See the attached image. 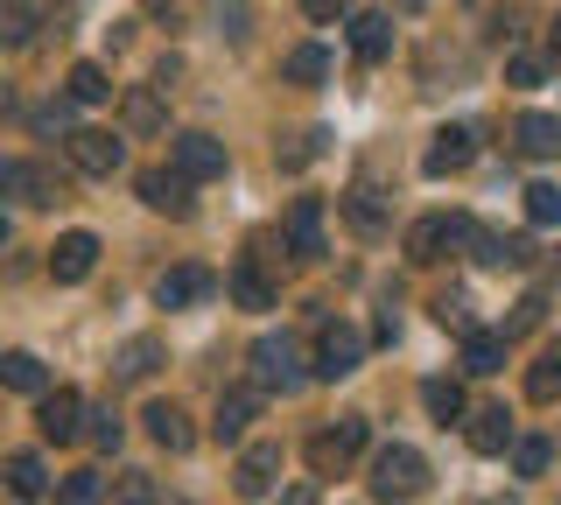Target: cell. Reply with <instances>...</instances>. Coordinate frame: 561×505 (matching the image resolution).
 Returning a JSON list of instances; mask_svg holds the SVG:
<instances>
[{
	"label": "cell",
	"instance_id": "6da1fadb",
	"mask_svg": "<svg viewBox=\"0 0 561 505\" xmlns=\"http://www.w3.org/2000/svg\"><path fill=\"white\" fill-rule=\"evenodd\" d=\"M373 498H386V505H408V498H421L428 492V457L421 449H408V443H386V449H373Z\"/></svg>",
	"mask_w": 561,
	"mask_h": 505
},
{
	"label": "cell",
	"instance_id": "7a4b0ae2",
	"mask_svg": "<svg viewBox=\"0 0 561 505\" xmlns=\"http://www.w3.org/2000/svg\"><path fill=\"white\" fill-rule=\"evenodd\" d=\"M478 232H484V225L463 218V211H456V218H414L408 225V260L428 267V260H443L449 246H478Z\"/></svg>",
	"mask_w": 561,
	"mask_h": 505
},
{
	"label": "cell",
	"instance_id": "3957f363",
	"mask_svg": "<svg viewBox=\"0 0 561 505\" xmlns=\"http://www.w3.org/2000/svg\"><path fill=\"white\" fill-rule=\"evenodd\" d=\"M365 435H373V422H365V414H344L337 428H316V435H309V470H316V478H337V470L365 449Z\"/></svg>",
	"mask_w": 561,
	"mask_h": 505
},
{
	"label": "cell",
	"instance_id": "277c9868",
	"mask_svg": "<svg viewBox=\"0 0 561 505\" xmlns=\"http://www.w3.org/2000/svg\"><path fill=\"white\" fill-rule=\"evenodd\" d=\"M302 352H295V344L288 337H260L253 344V387L260 393H295V387H302Z\"/></svg>",
	"mask_w": 561,
	"mask_h": 505
},
{
	"label": "cell",
	"instance_id": "5b68a950",
	"mask_svg": "<svg viewBox=\"0 0 561 505\" xmlns=\"http://www.w3.org/2000/svg\"><path fill=\"white\" fill-rule=\"evenodd\" d=\"M232 492H239V498H267V492H280V443H245V449H239Z\"/></svg>",
	"mask_w": 561,
	"mask_h": 505
},
{
	"label": "cell",
	"instance_id": "8992f818",
	"mask_svg": "<svg viewBox=\"0 0 561 505\" xmlns=\"http://www.w3.org/2000/svg\"><path fill=\"white\" fill-rule=\"evenodd\" d=\"M365 365V337L351 323H323V337H316V379H351Z\"/></svg>",
	"mask_w": 561,
	"mask_h": 505
},
{
	"label": "cell",
	"instance_id": "52a82bcc",
	"mask_svg": "<svg viewBox=\"0 0 561 505\" xmlns=\"http://www.w3.org/2000/svg\"><path fill=\"white\" fill-rule=\"evenodd\" d=\"M169 162H175L183 183H210V176H225V141H210V134H175Z\"/></svg>",
	"mask_w": 561,
	"mask_h": 505
},
{
	"label": "cell",
	"instance_id": "ba28073f",
	"mask_svg": "<svg viewBox=\"0 0 561 505\" xmlns=\"http://www.w3.org/2000/svg\"><path fill=\"white\" fill-rule=\"evenodd\" d=\"M43 408H35V428H43V443H78L84 435V393H70V387H57V393H35Z\"/></svg>",
	"mask_w": 561,
	"mask_h": 505
},
{
	"label": "cell",
	"instance_id": "9c48e42d",
	"mask_svg": "<svg viewBox=\"0 0 561 505\" xmlns=\"http://www.w3.org/2000/svg\"><path fill=\"white\" fill-rule=\"evenodd\" d=\"M64 148H70V162H78L84 176H113V169L127 162V141H119V134H105V127H78Z\"/></svg>",
	"mask_w": 561,
	"mask_h": 505
},
{
	"label": "cell",
	"instance_id": "30bf717a",
	"mask_svg": "<svg viewBox=\"0 0 561 505\" xmlns=\"http://www.w3.org/2000/svg\"><path fill=\"white\" fill-rule=\"evenodd\" d=\"M470 162H478V127H443L428 141V154H421L428 176H456V169H470Z\"/></svg>",
	"mask_w": 561,
	"mask_h": 505
},
{
	"label": "cell",
	"instance_id": "8fae6325",
	"mask_svg": "<svg viewBox=\"0 0 561 505\" xmlns=\"http://www.w3.org/2000/svg\"><path fill=\"white\" fill-rule=\"evenodd\" d=\"M134 190H140V204H148V211L190 218V183L175 176V169H140V176H134Z\"/></svg>",
	"mask_w": 561,
	"mask_h": 505
},
{
	"label": "cell",
	"instance_id": "7c38bea8",
	"mask_svg": "<svg viewBox=\"0 0 561 505\" xmlns=\"http://www.w3.org/2000/svg\"><path fill=\"white\" fill-rule=\"evenodd\" d=\"M119 127H127L134 141L162 134V127H169V106H162V92H154V84H134V92L119 99Z\"/></svg>",
	"mask_w": 561,
	"mask_h": 505
},
{
	"label": "cell",
	"instance_id": "4fadbf2b",
	"mask_svg": "<svg viewBox=\"0 0 561 505\" xmlns=\"http://www.w3.org/2000/svg\"><path fill=\"white\" fill-rule=\"evenodd\" d=\"M463 435H470L478 457H505V449H513V414H505V408H470Z\"/></svg>",
	"mask_w": 561,
	"mask_h": 505
},
{
	"label": "cell",
	"instance_id": "5bb4252c",
	"mask_svg": "<svg viewBox=\"0 0 561 505\" xmlns=\"http://www.w3.org/2000/svg\"><path fill=\"white\" fill-rule=\"evenodd\" d=\"M210 288H218L210 267H169L162 282H154V302H162V309H190V302H204Z\"/></svg>",
	"mask_w": 561,
	"mask_h": 505
},
{
	"label": "cell",
	"instance_id": "9a60e30c",
	"mask_svg": "<svg viewBox=\"0 0 561 505\" xmlns=\"http://www.w3.org/2000/svg\"><path fill=\"white\" fill-rule=\"evenodd\" d=\"M92 267H99V239L92 232H64L57 246H49V274H57V282H84Z\"/></svg>",
	"mask_w": 561,
	"mask_h": 505
},
{
	"label": "cell",
	"instance_id": "2e32d148",
	"mask_svg": "<svg viewBox=\"0 0 561 505\" xmlns=\"http://www.w3.org/2000/svg\"><path fill=\"white\" fill-rule=\"evenodd\" d=\"M288 253L295 260H323V204H316V197H295V211H288Z\"/></svg>",
	"mask_w": 561,
	"mask_h": 505
},
{
	"label": "cell",
	"instance_id": "e0dca14e",
	"mask_svg": "<svg viewBox=\"0 0 561 505\" xmlns=\"http://www.w3.org/2000/svg\"><path fill=\"white\" fill-rule=\"evenodd\" d=\"M513 141H519L526 162H554V154H561V119L554 113H519Z\"/></svg>",
	"mask_w": 561,
	"mask_h": 505
},
{
	"label": "cell",
	"instance_id": "ac0fdd59",
	"mask_svg": "<svg viewBox=\"0 0 561 505\" xmlns=\"http://www.w3.org/2000/svg\"><path fill=\"white\" fill-rule=\"evenodd\" d=\"M253 414H260V387L218 393V422H210V435H218V443H239V435L253 428Z\"/></svg>",
	"mask_w": 561,
	"mask_h": 505
},
{
	"label": "cell",
	"instance_id": "d6986e66",
	"mask_svg": "<svg viewBox=\"0 0 561 505\" xmlns=\"http://www.w3.org/2000/svg\"><path fill=\"white\" fill-rule=\"evenodd\" d=\"M140 422H148V435H154V443L169 449V457H183V449L197 443V428H190V414L175 408V400H154V408L140 414Z\"/></svg>",
	"mask_w": 561,
	"mask_h": 505
},
{
	"label": "cell",
	"instance_id": "ffe728a7",
	"mask_svg": "<svg viewBox=\"0 0 561 505\" xmlns=\"http://www.w3.org/2000/svg\"><path fill=\"white\" fill-rule=\"evenodd\" d=\"M463 372L470 379L505 372V330H463Z\"/></svg>",
	"mask_w": 561,
	"mask_h": 505
},
{
	"label": "cell",
	"instance_id": "44dd1931",
	"mask_svg": "<svg viewBox=\"0 0 561 505\" xmlns=\"http://www.w3.org/2000/svg\"><path fill=\"white\" fill-rule=\"evenodd\" d=\"M154 365H162V337H127V344L113 352V379L140 387V379H154Z\"/></svg>",
	"mask_w": 561,
	"mask_h": 505
},
{
	"label": "cell",
	"instance_id": "7402d4cb",
	"mask_svg": "<svg viewBox=\"0 0 561 505\" xmlns=\"http://www.w3.org/2000/svg\"><path fill=\"white\" fill-rule=\"evenodd\" d=\"M351 49H358V64H386V49H393V14H351Z\"/></svg>",
	"mask_w": 561,
	"mask_h": 505
},
{
	"label": "cell",
	"instance_id": "603a6c76",
	"mask_svg": "<svg viewBox=\"0 0 561 505\" xmlns=\"http://www.w3.org/2000/svg\"><path fill=\"white\" fill-rule=\"evenodd\" d=\"M0 387L8 393H49V372L35 352H0Z\"/></svg>",
	"mask_w": 561,
	"mask_h": 505
},
{
	"label": "cell",
	"instance_id": "cb8c5ba5",
	"mask_svg": "<svg viewBox=\"0 0 561 505\" xmlns=\"http://www.w3.org/2000/svg\"><path fill=\"white\" fill-rule=\"evenodd\" d=\"M526 400H534V408H554L561 400V344H548V352L526 365Z\"/></svg>",
	"mask_w": 561,
	"mask_h": 505
},
{
	"label": "cell",
	"instance_id": "d4e9b609",
	"mask_svg": "<svg viewBox=\"0 0 561 505\" xmlns=\"http://www.w3.org/2000/svg\"><path fill=\"white\" fill-rule=\"evenodd\" d=\"M14 197H28V204H43V211H49V204L70 197V190H64V176L49 162H22V190H14Z\"/></svg>",
	"mask_w": 561,
	"mask_h": 505
},
{
	"label": "cell",
	"instance_id": "484cf974",
	"mask_svg": "<svg viewBox=\"0 0 561 505\" xmlns=\"http://www.w3.org/2000/svg\"><path fill=\"white\" fill-rule=\"evenodd\" d=\"M421 408H428L435 414V422H463V414H470V400H463V387H456V379H428V387H421Z\"/></svg>",
	"mask_w": 561,
	"mask_h": 505
},
{
	"label": "cell",
	"instance_id": "4316f807",
	"mask_svg": "<svg viewBox=\"0 0 561 505\" xmlns=\"http://www.w3.org/2000/svg\"><path fill=\"white\" fill-rule=\"evenodd\" d=\"M8 492H14V498H43V492H49V470H43V457L14 449V457H8Z\"/></svg>",
	"mask_w": 561,
	"mask_h": 505
},
{
	"label": "cell",
	"instance_id": "83f0119b",
	"mask_svg": "<svg viewBox=\"0 0 561 505\" xmlns=\"http://www.w3.org/2000/svg\"><path fill=\"white\" fill-rule=\"evenodd\" d=\"M280 78H288V84H323V78H330V49H323V43H302V49H288Z\"/></svg>",
	"mask_w": 561,
	"mask_h": 505
},
{
	"label": "cell",
	"instance_id": "f1b7e54d",
	"mask_svg": "<svg viewBox=\"0 0 561 505\" xmlns=\"http://www.w3.org/2000/svg\"><path fill=\"white\" fill-rule=\"evenodd\" d=\"M232 302L239 309H274V282L253 267V260H239V267H232Z\"/></svg>",
	"mask_w": 561,
	"mask_h": 505
},
{
	"label": "cell",
	"instance_id": "f546056e",
	"mask_svg": "<svg viewBox=\"0 0 561 505\" xmlns=\"http://www.w3.org/2000/svg\"><path fill=\"white\" fill-rule=\"evenodd\" d=\"M204 14L218 22L225 43H245V36H253V8H245V0H204Z\"/></svg>",
	"mask_w": 561,
	"mask_h": 505
},
{
	"label": "cell",
	"instance_id": "4dcf8cb0",
	"mask_svg": "<svg viewBox=\"0 0 561 505\" xmlns=\"http://www.w3.org/2000/svg\"><path fill=\"white\" fill-rule=\"evenodd\" d=\"M548 463H554V443H548V435H513V470H519V478H540Z\"/></svg>",
	"mask_w": 561,
	"mask_h": 505
},
{
	"label": "cell",
	"instance_id": "1f68e13d",
	"mask_svg": "<svg viewBox=\"0 0 561 505\" xmlns=\"http://www.w3.org/2000/svg\"><path fill=\"white\" fill-rule=\"evenodd\" d=\"M57 505H105V484H99V470H70V478L57 484Z\"/></svg>",
	"mask_w": 561,
	"mask_h": 505
},
{
	"label": "cell",
	"instance_id": "d6a6232c",
	"mask_svg": "<svg viewBox=\"0 0 561 505\" xmlns=\"http://www.w3.org/2000/svg\"><path fill=\"white\" fill-rule=\"evenodd\" d=\"M99 99H113L105 71H99V64H78V71H70V106H99Z\"/></svg>",
	"mask_w": 561,
	"mask_h": 505
},
{
	"label": "cell",
	"instance_id": "836d02e7",
	"mask_svg": "<svg viewBox=\"0 0 561 505\" xmlns=\"http://www.w3.org/2000/svg\"><path fill=\"white\" fill-rule=\"evenodd\" d=\"M35 28V0H0V43H22Z\"/></svg>",
	"mask_w": 561,
	"mask_h": 505
},
{
	"label": "cell",
	"instance_id": "e575fe53",
	"mask_svg": "<svg viewBox=\"0 0 561 505\" xmlns=\"http://www.w3.org/2000/svg\"><path fill=\"white\" fill-rule=\"evenodd\" d=\"M113 505H154V478H148V470H119V478H113Z\"/></svg>",
	"mask_w": 561,
	"mask_h": 505
},
{
	"label": "cell",
	"instance_id": "d590c367",
	"mask_svg": "<svg viewBox=\"0 0 561 505\" xmlns=\"http://www.w3.org/2000/svg\"><path fill=\"white\" fill-rule=\"evenodd\" d=\"M344 218H351V225H358V232H365V239H373V232H379V225H386V218H379V204H373V190H365V183H358V190H351V197H344Z\"/></svg>",
	"mask_w": 561,
	"mask_h": 505
},
{
	"label": "cell",
	"instance_id": "8d00e7d4",
	"mask_svg": "<svg viewBox=\"0 0 561 505\" xmlns=\"http://www.w3.org/2000/svg\"><path fill=\"white\" fill-rule=\"evenodd\" d=\"M526 218H534V225H561V190L534 183V190H526Z\"/></svg>",
	"mask_w": 561,
	"mask_h": 505
},
{
	"label": "cell",
	"instance_id": "74e56055",
	"mask_svg": "<svg viewBox=\"0 0 561 505\" xmlns=\"http://www.w3.org/2000/svg\"><path fill=\"white\" fill-rule=\"evenodd\" d=\"M435 323L443 330H478L470 323V295H435Z\"/></svg>",
	"mask_w": 561,
	"mask_h": 505
},
{
	"label": "cell",
	"instance_id": "f35d334b",
	"mask_svg": "<svg viewBox=\"0 0 561 505\" xmlns=\"http://www.w3.org/2000/svg\"><path fill=\"white\" fill-rule=\"evenodd\" d=\"M323 141H330V134H323V127H309V134H302L295 148H280V169H309L316 154H323Z\"/></svg>",
	"mask_w": 561,
	"mask_h": 505
},
{
	"label": "cell",
	"instance_id": "ab89813d",
	"mask_svg": "<svg viewBox=\"0 0 561 505\" xmlns=\"http://www.w3.org/2000/svg\"><path fill=\"white\" fill-rule=\"evenodd\" d=\"M84 435H92L99 449H119V414L113 408H99V414H84Z\"/></svg>",
	"mask_w": 561,
	"mask_h": 505
},
{
	"label": "cell",
	"instance_id": "60d3db41",
	"mask_svg": "<svg viewBox=\"0 0 561 505\" xmlns=\"http://www.w3.org/2000/svg\"><path fill=\"white\" fill-rule=\"evenodd\" d=\"M505 78H513L519 92H534V84H548V64H540V57H513V64H505Z\"/></svg>",
	"mask_w": 561,
	"mask_h": 505
},
{
	"label": "cell",
	"instance_id": "b9f144b4",
	"mask_svg": "<svg viewBox=\"0 0 561 505\" xmlns=\"http://www.w3.org/2000/svg\"><path fill=\"white\" fill-rule=\"evenodd\" d=\"M309 22H337V14H351V0H302Z\"/></svg>",
	"mask_w": 561,
	"mask_h": 505
},
{
	"label": "cell",
	"instance_id": "7bdbcfd3",
	"mask_svg": "<svg viewBox=\"0 0 561 505\" xmlns=\"http://www.w3.org/2000/svg\"><path fill=\"white\" fill-rule=\"evenodd\" d=\"M35 127H43V134H64V127H70V106H49L43 119H35Z\"/></svg>",
	"mask_w": 561,
	"mask_h": 505
},
{
	"label": "cell",
	"instance_id": "ee69618b",
	"mask_svg": "<svg viewBox=\"0 0 561 505\" xmlns=\"http://www.w3.org/2000/svg\"><path fill=\"white\" fill-rule=\"evenodd\" d=\"M0 190H8V197L22 190V162H0Z\"/></svg>",
	"mask_w": 561,
	"mask_h": 505
},
{
	"label": "cell",
	"instance_id": "f6af8a7d",
	"mask_svg": "<svg viewBox=\"0 0 561 505\" xmlns=\"http://www.w3.org/2000/svg\"><path fill=\"white\" fill-rule=\"evenodd\" d=\"M280 505H316V484H295V492H280Z\"/></svg>",
	"mask_w": 561,
	"mask_h": 505
},
{
	"label": "cell",
	"instance_id": "bcb514c9",
	"mask_svg": "<svg viewBox=\"0 0 561 505\" xmlns=\"http://www.w3.org/2000/svg\"><path fill=\"white\" fill-rule=\"evenodd\" d=\"M548 49H554V57H561V14H554V22H548Z\"/></svg>",
	"mask_w": 561,
	"mask_h": 505
},
{
	"label": "cell",
	"instance_id": "7dc6e473",
	"mask_svg": "<svg viewBox=\"0 0 561 505\" xmlns=\"http://www.w3.org/2000/svg\"><path fill=\"white\" fill-rule=\"evenodd\" d=\"M393 8H400V14H421V8H428V0H393Z\"/></svg>",
	"mask_w": 561,
	"mask_h": 505
},
{
	"label": "cell",
	"instance_id": "c3c4849f",
	"mask_svg": "<svg viewBox=\"0 0 561 505\" xmlns=\"http://www.w3.org/2000/svg\"><path fill=\"white\" fill-rule=\"evenodd\" d=\"M0 246H8V218H0Z\"/></svg>",
	"mask_w": 561,
	"mask_h": 505
}]
</instances>
